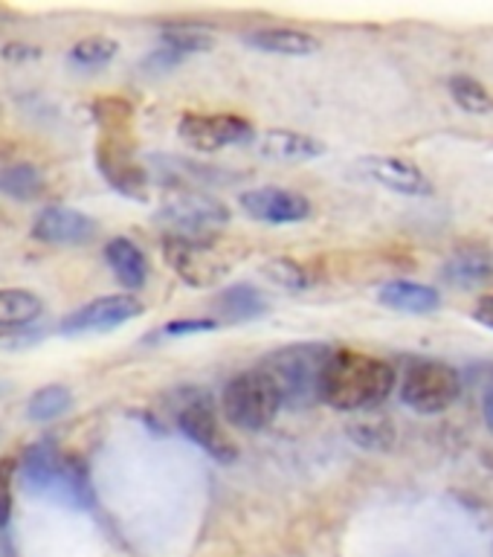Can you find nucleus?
Segmentation results:
<instances>
[{
	"label": "nucleus",
	"mask_w": 493,
	"mask_h": 557,
	"mask_svg": "<svg viewBox=\"0 0 493 557\" xmlns=\"http://www.w3.org/2000/svg\"><path fill=\"white\" fill-rule=\"evenodd\" d=\"M104 259H108L113 276L120 278L122 287L137 290V287H143L148 282L146 252L139 250L137 244L125 238V235H116V238L104 244Z\"/></svg>",
	"instance_id": "6ab92c4d"
},
{
	"label": "nucleus",
	"mask_w": 493,
	"mask_h": 557,
	"mask_svg": "<svg viewBox=\"0 0 493 557\" xmlns=\"http://www.w3.org/2000/svg\"><path fill=\"white\" fill-rule=\"evenodd\" d=\"M94 120L99 137H134V108L122 96H102L94 102Z\"/></svg>",
	"instance_id": "4be33fe9"
},
{
	"label": "nucleus",
	"mask_w": 493,
	"mask_h": 557,
	"mask_svg": "<svg viewBox=\"0 0 493 557\" xmlns=\"http://www.w3.org/2000/svg\"><path fill=\"white\" fill-rule=\"evenodd\" d=\"M160 41H163V47H169V50L181 52L183 59L189 55V52H207L212 50V35L200 33V29H183V26H172V29H163V35H160Z\"/></svg>",
	"instance_id": "cd10ccee"
},
{
	"label": "nucleus",
	"mask_w": 493,
	"mask_h": 557,
	"mask_svg": "<svg viewBox=\"0 0 493 557\" xmlns=\"http://www.w3.org/2000/svg\"><path fill=\"white\" fill-rule=\"evenodd\" d=\"M212 308V320L221 325H242V322H252L259 320L268 313V299L261 294L259 287L252 285H233V287H224L221 294H215V299L209 302Z\"/></svg>",
	"instance_id": "dca6fc26"
},
{
	"label": "nucleus",
	"mask_w": 493,
	"mask_h": 557,
	"mask_svg": "<svg viewBox=\"0 0 493 557\" xmlns=\"http://www.w3.org/2000/svg\"><path fill=\"white\" fill-rule=\"evenodd\" d=\"M0 191L15 200H35L44 191V177L33 163H12L0 169Z\"/></svg>",
	"instance_id": "5701e85b"
},
{
	"label": "nucleus",
	"mask_w": 493,
	"mask_h": 557,
	"mask_svg": "<svg viewBox=\"0 0 493 557\" xmlns=\"http://www.w3.org/2000/svg\"><path fill=\"white\" fill-rule=\"evenodd\" d=\"M44 311L41 296L26 287H0V329L33 325Z\"/></svg>",
	"instance_id": "412c9836"
},
{
	"label": "nucleus",
	"mask_w": 493,
	"mask_h": 557,
	"mask_svg": "<svg viewBox=\"0 0 493 557\" xmlns=\"http://www.w3.org/2000/svg\"><path fill=\"white\" fill-rule=\"evenodd\" d=\"M177 137L195 151H221L252 139V125L238 113H183Z\"/></svg>",
	"instance_id": "0eeeda50"
},
{
	"label": "nucleus",
	"mask_w": 493,
	"mask_h": 557,
	"mask_svg": "<svg viewBox=\"0 0 493 557\" xmlns=\"http://www.w3.org/2000/svg\"><path fill=\"white\" fill-rule=\"evenodd\" d=\"M24 479L29 491L47 496H67L70 503L82 494L85 487L76 479V470L59 450H52L50 444H35L26 450L24 459Z\"/></svg>",
	"instance_id": "6e6552de"
},
{
	"label": "nucleus",
	"mask_w": 493,
	"mask_h": 557,
	"mask_svg": "<svg viewBox=\"0 0 493 557\" xmlns=\"http://www.w3.org/2000/svg\"><path fill=\"white\" fill-rule=\"evenodd\" d=\"M261 276L270 278L273 285L285 287V290H305L311 287V276L308 270L294 259H285V256H276V259H268L261 264Z\"/></svg>",
	"instance_id": "a878e982"
},
{
	"label": "nucleus",
	"mask_w": 493,
	"mask_h": 557,
	"mask_svg": "<svg viewBox=\"0 0 493 557\" xmlns=\"http://www.w3.org/2000/svg\"><path fill=\"white\" fill-rule=\"evenodd\" d=\"M218 322L212 317L207 320H172L165 325V334L172 337H183V334H198V331H215Z\"/></svg>",
	"instance_id": "7c9ffc66"
},
{
	"label": "nucleus",
	"mask_w": 493,
	"mask_h": 557,
	"mask_svg": "<svg viewBox=\"0 0 493 557\" xmlns=\"http://www.w3.org/2000/svg\"><path fill=\"white\" fill-rule=\"evenodd\" d=\"M160 218L181 235H212L218 226L230 221V209L212 195L181 191L160 207Z\"/></svg>",
	"instance_id": "1a4fd4ad"
},
{
	"label": "nucleus",
	"mask_w": 493,
	"mask_h": 557,
	"mask_svg": "<svg viewBox=\"0 0 493 557\" xmlns=\"http://www.w3.org/2000/svg\"><path fill=\"white\" fill-rule=\"evenodd\" d=\"M363 169L374 183H381L386 189L398 191V195H409V198H430L435 191L433 181L427 177L416 163L400 160V157L390 154H372L360 160Z\"/></svg>",
	"instance_id": "ddd939ff"
},
{
	"label": "nucleus",
	"mask_w": 493,
	"mask_h": 557,
	"mask_svg": "<svg viewBox=\"0 0 493 557\" xmlns=\"http://www.w3.org/2000/svg\"><path fill=\"white\" fill-rule=\"evenodd\" d=\"M470 317L479 322V325H485L488 331H493V294L482 296L477 302V308L470 311Z\"/></svg>",
	"instance_id": "2f4dec72"
},
{
	"label": "nucleus",
	"mask_w": 493,
	"mask_h": 557,
	"mask_svg": "<svg viewBox=\"0 0 493 557\" xmlns=\"http://www.w3.org/2000/svg\"><path fill=\"white\" fill-rule=\"evenodd\" d=\"M482 409H485L488 430H491V433H493V389L485 395V407H482Z\"/></svg>",
	"instance_id": "473e14b6"
},
{
	"label": "nucleus",
	"mask_w": 493,
	"mask_h": 557,
	"mask_svg": "<svg viewBox=\"0 0 493 557\" xmlns=\"http://www.w3.org/2000/svg\"><path fill=\"white\" fill-rule=\"evenodd\" d=\"M94 160L104 181L120 195L131 200H148V174L134 151V137H99Z\"/></svg>",
	"instance_id": "423d86ee"
},
{
	"label": "nucleus",
	"mask_w": 493,
	"mask_h": 557,
	"mask_svg": "<svg viewBox=\"0 0 493 557\" xmlns=\"http://www.w3.org/2000/svg\"><path fill=\"white\" fill-rule=\"evenodd\" d=\"M331 346L322 343H296V346H282L270 351L261 360V372L276 386L282 407H311L320 386L322 366L329 360Z\"/></svg>",
	"instance_id": "f03ea898"
},
{
	"label": "nucleus",
	"mask_w": 493,
	"mask_h": 557,
	"mask_svg": "<svg viewBox=\"0 0 493 557\" xmlns=\"http://www.w3.org/2000/svg\"><path fill=\"white\" fill-rule=\"evenodd\" d=\"M163 259L189 287H212L230 276L238 256L212 235L169 233L163 238Z\"/></svg>",
	"instance_id": "7ed1b4c3"
},
{
	"label": "nucleus",
	"mask_w": 493,
	"mask_h": 557,
	"mask_svg": "<svg viewBox=\"0 0 493 557\" xmlns=\"http://www.w3.org/2000/svg\"><path fill=\"white\" fill-rule=\"evenodd\" d=\"M395 389V369L383 357L357 348H331L322 366L317 398L340 412H363L381 407Z\"/></svg>",
	"instance_id": "f257e3e1"
},
{
	"label": "nucleus",
	"mask_w": 493,
	"mask_h": 557,
	"mask_svg": "<svg viewBox=\"0 0 493 557\" xmlns=\"http://www.w3.org/2000/svg\"><path fill=\"white\" fill-rule=\"evenodd\" d=\"M70 404H73V395H70L67 386L50 383V386H41L33 398L26 400V418L29 421H56V418L67 412Z\"/></svg>",
	"instance_id": "b1692460"
},
{
	"label": "nucleus",
	"mask_w": 493,
	"mask_h": 557,
	"mask_svg": "<svg viewBox=\"0 0 493 557\" xmlns=\"http://www.w3.org/2000/svg\"><path fill=\"white\" fill-rule=\"evenodd\" d=\"M177 426L189 442L198 444L200 450L209 453L221 465H233L238 459V444L226 433L215 407H209L207 400H192L189 407H183L177 416Z\"/></svg>",
	"instance_id": "9d476101"
},
{
	"label": "nucleus",
	"mask_w": 493,
	"mask_h": 557,
	"mask_svg": "<svg viewBox=\"0 0 493 557\" xmlns=\"http://www.w3.org/2000/svg\"><path fill=\"white\" fill-rule=\"evenodd\" d=\"M99 233V224L82 209L47 207L33 221V238L44 244H87Z\"/></svg>",
	"instance_id": "4468645a"
},
{
	"label": "nucleus",
	"mask_w": 493,
	"mask_h": 557,
	"mask_svg": "<svg viewBox=\"0 0 493 557\" xmlns=\"http://www.w3.org/2000/svg\"><path fill=\"white\" fill-rule=\"evenodd\" d=\"M383 308L398 313H433L442 305V294L433 285L409 282V278H392L378 290Z\"/></svg>",
	"instance_id": "f3484780"
},
{
	"label": "nucleus",
	"mask_w": 493,
	"mask_h": 557,
	"mask_svg": "<svg viewBox=\"0 0 493 557\" xmlns=\"http://www.w3.org/2000/svg\"><path fill=\"white\" fill-rule=\"evenodd\" d=\"M461 398V374L444 360H416L409 363L404 383H400V400L418 416H442Z\"/></svg>",
	"instance_id": "39448f33"
},
{
	"label": "nucleus",
	"mask_w": 493,
	"mask_h": 557,
	"mask_svg": "<svg viewBox=\"0 0 493 557\" xmlns=\"http://www.w3.org/2000/svg\"><path fill=\"white\" fill-rule=\"evenodd\" d=\"M221 409L233 426L247 430V433H259L276 421L282 400H279L276 386L268 381V374L261 369H247L224 383Z\"/></svg>",
	"instance_id": "20e7f679"
},
{
	"label": "nucleus",
	"mask_w": 493,
	"mask_h": 557,
	"mask_svg": "<svg viewBox=\"0 0 493 557\" xmlns=\"http://www.w3.org/2000/svg\"><path fill=\"white\" fill-rule=\"evenodd\" d=\"M146 311V305L139 302L137 296H99L90 299L73 313L61 320V334H94V331H113L116 325L128 320H137L139 313Z\"/></svg>",
	"instance_id": "9b49d317"
},
{
	"label": "nucleus",
	"mask_w": 493,
	"mask_h": 557,
	"mask_svg": "<svg viewBox=\"0 0 493 557\" xmlns=\"http://www.w3.org/2000/svg\"><path fill=\"white\" fill-rule=\"evenodd\" d=\"M444 278L456 287H479L493 282V252L485 250H461L447 259Z\"/></svg>",
	"instance_id": "aec40b11"
},
{
	"label": "nucleus",
	"mask_w": 493,
	"mask_h": 557,
	"mask_svg": "<svg viewBox=\"0 0 493 557\" xmlns=\"http://www.w3.org/2000/svg\"><path fill=\"white\" fill-rule=\"evenodd\" d=\"M238 203L252 221H261V224H299L311 215V200L294 189H282V186L242 191Z\"/></svg>",
	"instance_id": "f8f14e48"
},
{
	"label": "nucleus",
	"mask_w": 493,
	"mask_h": 557,
	"mask_svg": "<svg viewBox=\"0 0 493 557\" xmlns=\"http://www.w3.org/2000/svg\"><path fill=\"white\" fill-rule=\"evenodd\" d=\"M15 459H0V525H9L12 520V482H15Z\"/></svg>",
	"instance_id": "c85d7f7f"
},
{
	"label": "nucleus",
	"mask_w": 493,
	"mask_h": 557,
	"mask_svg": "<svg viewBox=\"0 0 493 557\" xmlns=\"http://www.w3.org/2000/svg\"><path fill=\"white\" fill-rule=\"evenodd\" d=\"M244 41L252 50L273 52V55H311L320 50V38H313L305 29H291V26H264L244 35Z\"/></svg>",
	"instance_id": "a211bd4d"
},
{
	"label": "nucleus",
	"mask_w": 493,
	"mask_h": 557,
	"mask_svg": "<svg viewBox=\"0 0 493 557\" xmlns=\"http://www.w3.org/2000/svg\"><path fill=\"white\" fill-rule=\"evenodd\" d=\"M259 154L273 163H308L325 154V143L299 131L270 128L259 137Z\"/></svg>",
	"instance_id": "2eb2a0df"
},
{
	"label": "nucleus",
	"mask_w": 493,
	"mask_h": 557,
	"mask_svg": "<svg viewBox=\"0 0 493 557\" xmlns=\"http://www.w3.org/2000/svg\"><path fill=\"white\" fill-rule=\"evenodd\" d=\"M181 61H183L181 52L169 50V47H157V50L151 52V55H148L146 61H143V67L151 70V73H163V70L177 67Z\"/></svg>",
	"instance_id": "c756f323"
},
{
	"label": "nucleus",
	"mask_w": 493,
	"mask_h": 557,
	"mask_svg": "<svg viewBox=\"0 0 493 557\" xmlns=\"http://www.w3.org/2000/svg\"><path fill=\"white\" fill-rule=\"evenodd\" d=\"M120 44L113 38H104V35H94V38H85L78 41L73 50H70V61L78 64V67H102L116 55Z\"/></svg>",
	"instance_id": "bb28decb"
},
{
	"label": "nucleus",
	"mask_w": 493,
	"mask_h": 557,
	"mask_svg": "<svg viewBox=\"0 0 493 557\" xmlns=\"http://www.w3.org/2000/svg\"><path fill=\"white\" fill-rule=\"evenodd\" d=\"M451 96L461 111L473 113V116H482V113L493 111V96L488 94V87L479 78L465 76V73L451 78Z\"/></svg>",
	"instance_id": "393cba45"
}]
</instances>
